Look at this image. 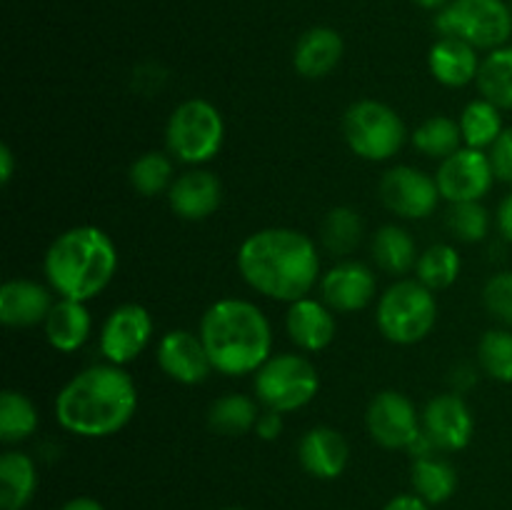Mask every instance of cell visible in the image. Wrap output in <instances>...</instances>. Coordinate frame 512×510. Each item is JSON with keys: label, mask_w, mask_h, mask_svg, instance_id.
I'll return each instance as SVG.
<instances>
[{"label": "cell", "mask_w": 512, "mask_h": 510, "mask_svg": "<svg viewBox=\"0 0 512 510\" xmlns=\"http://www.w3.org/2000/svg\"><path fill=\"white\" fill-rule=\"evenodd\" d=\"M238 270L255 293L295 303L320 280L318 245L295 228L255 230L240 243Z\"/></svg>", "instance_id": "6da1fadb"}, {"label": "cell", "mask_w": 512, "mask_h": 510, "mask_svg": "<svg viewBox=\"0 0 512 510\" xmlns=\"http://www.w3.org/2000/svg\"><path fill=\"white\" fill-rule=\"evenodd\" d=\"M138 410L135 380L120 365L103 363L75 373L55 395V420L80 438H110Z\"/></svg>", "instance_id": "7a4b0ae2"}, {"label": "cell", "mask_w": 512, "mask_h": 510, "mask_svg": "<svg viewBox=\"0 0 512 510\" xmlns=\"http://www.w3.org/2000/svg\"><path fill=\"white\" fill-rule=\"evenodd\" d=\"M200 340L213 370L240 378L258 373L273 355V328L263 310L243 298H223L200 318Z\"/></svg>", "instance_id": "3957f363"}, {"label": "cell", "mask_w": 512, "mask_h": 510, "mask_svg": "<svg viewBox=\"0 0 512 510\" xmlns=\"http://www.w3.org/2000/svg\"><path fill=\"white\" fill-rule=\"evenodd\" d=\"M45 278L60 298L88 303L103 293L118 270V248L98 225H75L45 250Z\"/></svg>", "instance_id": "277c9868"}, {"label": "cell", "mask_w": 512, "mask_h": 510, "mask_svg": "<svg viewBox=\"0 0 512 510\" xmlns=\"http://www.w3.org/2000/svg\"><path fill=\"white\" fill-rule=\"evenodd\" d=\"M375 323L390 343L415 345L438 323V300L418 278L398 280L380 295Z\"/></svg>", "instance_id": "5b68a950"}, {"label": "cell", "mask_w": 512, "mask_h": 510, "mask_svg": "<svg viewBox=\"0 0 512 510\" xmlns=\"http://www.w3.org/2000/svg\"><path fill=\"white\" fill-rule=\"evenodd\" d=\"M225 120L205 98L183 100L165 125V145L185 165L210 163L223 150Z\"/></svg>", "instance_id": "8992f818"}, {"label": "cell", "mask_w": 512, "mask_h": 510, "mask_svg": "<svg viewBox=\"0 0 512 510\" xmlns=\"http://www.w3.org/2000/svg\"><path fill=\"white\" fill-rule=\"evenodd\" d=\"M343 135L348 148L370 163L395 158L408 140V130L398 110L370 98L358 100L345 110Z\"/></svg>", "instance_id": "52a82bcc"}, {"label": "cell", "mask_w": 512, "mask_h": 510, "mask_svg": "<svg viewBox=\"0 0 512 510\" xmlns=\"http://www.w3.org/2000/svg\"><path fill=\"white\" fill-rule=\"evenodd\" d=\"M435 30L478 50L503 48L512 35V10L503 0H450L435 15Z\"/></svg>", "instance_id": "ba28073f"}, {"label": "cell", "mask_w": 512, "mask_h": 510, "mask_svg": "<svg viewBox=\"0 0 512 510\" xmlns=\"http://www.w3.org/2000/svg\"><path fill=\"white\" fill-rule=\"evenodd\" d=\"M255 398L275 413H293L313 403L320 390V375L305 355H270L258 373H253Z\"/></svg>", "instance_id": "9c48e42d"}, {"label": "cell", "mask_w": 512, "mask_h": 510, "mask_svg": "<svg viewBox=\"0 0 512 510\" xmlns=\"http://www.w3.org/2000/svg\"><path fill=\"white\" fill-rule=\"evenodd\" d=\"M423 415H418L413 400L400 390H380L368 405L365 425L368 433L380 448L388 450H408L410 443L420 435Z\"/></svg>", "instance_id": "30bf717a"}, {"label": "cell", "mask_w": 512, "mask_h": 510, "mask_svg": "<svg viewBox=\"0 0 512 510\" xmlns=\"http://www.w3.org/2000/svg\"><path fill=\"white\" fill-rule=\"evenodd\" d=\"M380 200L390 213L400 218L418 220L435 213L440 203L438 180L413 165H395L380 178Z\"/></svg>", "instance_id": "8fae6325"}, {"label": "cell", "mask_w": 512, "mask_h": 510, "mask_svg": "<svg viewBox=\"0 0 512 510\" xmlns=\"http://www.w3.org/2000/svg\"><path fill=\"white\" fill-rule=\"evenodd\" d=\"M153 338V318L140 303H123L105 318L100 328V353L105 363L128 365L148 348Z\"/></svg>", "instance_id": "7c38bea8"}, {"label": "cell", "mask_w": 512, "mask_h": 510, "mask_svg": "<svg viewBox=\"0 0 512 510\" xmlns=\"http://www.w3.org/2000/svg\"><path fill=\"white\" fill-rule=\"evenodd\" d=\"M438 188L443 200L453 203H473L485 198L495 183L490 155L478 148H460L450 158L440 160V168L435 173Z\"/></svg>", "instance_id": "4fadbf2b"}, {"label": "cell", "mask_w": 512, "mask_h": 510, "mask_svg": "<svg viewBox=\"0 0 512 510\" xmlns=\"http://www.w3.org/2000/svg\"><path fill=\"white\" fill-rule=\"evenodd\" d=\"M325 305L335 313H355L368 308L378 293V278L363 260L345 258L335 263L320 280Z\"/></svg>", "instance_id": "5bb4252c"}, {"label": "cell", "mask_w": 512, "mask_h": 510, "mask_svg": "<svg viewBox=\"0 0 512 510\" xmlns=\"http://www.w3.org/2000/svg\"><path fill=\"white\" fill-rule=\"evenodd\" d=\"M423 430L430 435L435 448L445 453L468 448L473 440L475 420L468 403L460 393H443L428 400L423 410Z\"/></svg>", "instance_id": "9a60e30c"}, {"label": "cell", "mask_w": 512, "mask_h": 510, "mask_svg": "<svg viewBox=\"0 0 512 510\" xmlns=\"http://www.w3.org/2000/svg\"><path fill=\"white\" fill-rule=\"evenodd\" d=\"M160 370L180 385H200L208 380L213 363L198 333L168 330L155 350Z\"/></svg>", "instance_id": "2e32d148"}, {"label": "cell", "mask_w": 512, "mask_h": 510, "mask_svg": "<svg viewBox=\"0 0 512 510\" xmlns=\"http://www.w3.org/2000/svg\"><path fill=\"white\" fill-rule=\"evenodd\" d=\"M168 203L178 218L205 220L223 203V183L210 170H188L168 188Z\"/></svg>", "instance_id": "e0dca14e"}, {"label": "cell", "mask_w": 512, "mask_h": 510, "mask_svg": "<svg viewBox=\"0 0 512 510\" xmlns=\"http://www.w3.org/2000/svg\"><path fill=\"white\" fill-rule=\"evenodd\" d=\"M298 458L305 473L320 480H335L345 473L350 460V445L340 430L330 425H315L300 438Z\"/></svg>", "instance_id": "ac0fdd59"}, {"label": "cell", "mask_w": 512, "mask_h": 510, "mask_svg": "<svg viewBox=\"0 0 512 510\" xmlns=\"http://www.w3.org/2000/svg\"><path fill=\"white\" fill-rule=\"evenodd\" d=\"M335 310L325 305V300L315 298H300L290 303L288 313H285V330H288L290 340L298 345L305 353H320L328 348L335 340Z\"/></svg>", "instance_id": "d6986e66"}, {"label": "cell", "mask_w": 512, "mask_h": 510, "mask_svg": "<svg viewBox=\"0 0 512 510\" xmlns=\"http://www.w3.org/2000/svg\"><path fill=\"white\" fill-rule=\"evenodd\" d=\"M53 303L50 290L35 280H5L0 288V320L8 328H33L45 323Z\"/></svg>", "instance_id": "ffe728a7"}, {"label": "cell", "mask_w": 512, "mask_h": 510, "mask_svg": "<svg viewBox=\"0 0 512 510\" xmlns=\"http://www.w3.org/2000/svg\"><path fill=\"white\" fill-rule=\"evenodd\" d=\"M343 35L328 25H318L300 35L293 50V68L303 78L318 80L333 73L338 63L343 60Z\"/></svg>", "instance_id": "44dd1931"}, {"label": "cell", "mask_w": 512, "mask_h": 510, "mask_svg": "<svg viewBox=\"0 0 512 510\" xmlns=\"http://www.w3.org/2000/svg\"><path fill=\"white\" fill-rule=\"evenodd\" d=\"M480 63L478 48L458 38H440L428 55L430 73L445 88H465L478 80Z\"/></svg>", "instance_id": "7402d4cb"}, {"label": "cell", "mask_w": 512, "mask_h": 510, "mask_svg": "<svg viewBox=\"0 0 512 510\" xmlns=\"http://www.w3.org/2000/svg\"><path fill=\"white\" fill-rule=\"evenodd\" d=\"M45 338L60 353H75L83 348L93 330V318H90L88 305L80 300L60 298L53 303L48 318L43 323Z\"/></svg>", "instance_id": "603a6c76"}, {"label": "cell", "mask_w": 512, "mask_h": 510, "mask_svg": "<svg viewBox=\"0 0 512 510\" xmlns=\"http://www.w3.org/2000/svg\"><path fill=\"white\" fill-rule=\"evenodd\" d=\"M38 490V468L28 453L8 450L0 455V508L23 510Z\"/></svg>", "instance_id": "cb8c5ba5"}, {"label": "cell", "mask_w": 512, "mask_h": 510, "mask_svg": "<svg viewBox=\"0 0 512 510\" xmlns=\"http://www.w3.org/2000/svg\"><path fill=\"white\" fill-rule=\"evenodd\" d=\"M370 250H373V260L378 263V268L390 275H405L418 265L420 258L413 235L400 225H383L375 230Z\"/></svg>", "instance_id": "d4e9b609"}, {"label": "cell", "mask_w": 512, "mask_h": 510, "mask_svg": "<svg viewBox=\"0 0 512 510\" xmlns=\"http://www.w3.org/2000/svg\"><path fill=\"white\" fill-rule=\"evenodd\" d=\"M410 483H413V493L420 495L425 503L440 505L453 498L458 490V470L438 455L418 458L413 460Z\"/></svg>", "instance_id": "484cf974"}, {"label": "cell", "mask_w": 512, "mask_h": 510, "mask_svg": "<svg viewBox=\"0 0 512 510\" xmlns=\"http://www.w3.org/2000/svg\"><path fill=\"white\" fill-rule=\"evenodd\" d=\"M478 90L500 110H512V45L490 50L480 63Z\"/></svg>", "instance_id": "4316f807"}, {"label": "cell", "mask_w": 512, "mask_h": 510, "mask_svg": "<svg viewBox=\"0 0 512 510\" xmlns=\"http://www.w3.org/2000/svg\"><path fill=\"white\" fill-rule=\"evenodd\" d=\"M458 123H460V133H463V143L468 145V148H478V150L490 148V145L500 138V133L505 130L500 108L485 98L470 100V103L465 105Z\"/></svg>", "instance_id": "83f0119b"}, {"label": "cell", "mask_w": 512, "mask_h": 510, "mask_svg": "<svg viewBox=\"0 0 512 510\" xmlns=\"http://www.w3.org/2000/svg\"><path fill=\"white\" fill-rule=\"evenodd\" d=\"M38 410L20 390H3L0 395V440L5 445L20 443L38 430Z\"/></svg>", "instance_id": "f1b7e54d"}, {"label": "cell", "mask_w": 512, "mask_h": 510, "mask_svg": "<svg viewBox=\"0 0 512 510\" xmlns=\"http://www.w3.org/2000/svg\"><path fill=\"white\" fill-rule=\"evenodd\" d=\"M415 150H420L428 158L445 160L453 153H458L463 148V133H460L458 120L448 118V115H433L425 123H420L418 128L410 135Z\"/></svg>", "instance_id": "f546056e"}, {"label": "cell", "mask_w": 512, "mask_h": 510, "mask_svg": "<svg viewBox=\"0 0 512 510\" xmlns=\"http://www.w3.org/2000/svg\"><path fill=\"white\" fill-rule=\"evenodd\" d=\"M258 403L248 395L228 393L223 398L215 400L208 410V425L215 433L223 435H240L255 430L258 423Z\"/></svg>", "instance_id": "4dcf8cb0"}, {"label": "cell", "mask_w": 512, "mask_h": 510, "mask_svg": "<svg viewBox=\"0 0 512 510\" xmlns=\"http://www.w3.org/2000/svg\"><path fill=\"white\" fill-rule=\"evenodd\" d=\"M320 240L333 255H350L363 240V218L350 205H338L328 210L320 223Z\"/></svg>", "instance_id": "1f68e13d"}, {"label": "cell", "mask_w": 512, "mask_h": 510, "mask_svg": "<svg viewBox=\"0 0 512 510\" xmlns=\"http://www.w3.org/2000/svg\"><path fill=\"white\" fill-rule=\"evenodd\" d=\"M460 268H463V260H460L458 250L450 243H435L420 253L415 275L425 288L435 293V290L450 288L460 278Z\"/></svg>", "instance_id": "d6a6232c"}, {"label": "cell", "mask_w": 512, "mask_h": 510, "mask_svg": "<svg viewBox=\"0 0 512 510\" xmlns=\"http://www.w3.org/2000/svg\"><path fill=\"white\" fill-rule=\"evenodd\" d=\"M128 180L135 193L153 198V195L163 193L165 188L173 185V163L165 153L150 150V153H143L140 158L133 160L128 170Z\"/></svg>", "instance_id": "836d02e7"}, {"label": "cell", "mask_w": 512, "mask_h": 510, "mask_svg": "<svg viewBox=\"0 0 512 510\" xmlns=\"http://www.w3.org/2000/svg\"><path fill=\"white\" fill-rule=\"evenodd\" d=\"M478 360L490 378L512 383V330H488L478 343Z\"/></svg>", "instance_id": "e575fe53"}, {"label": "cell", "mask_w": 512, "mask_h": 510, "mask_svg": "<svg viewBox=\"0 0 512 510\" xmlns=\"http://www.w3.org/2000/svg\"><path fill=\"white\" fill-rule=\"evenodd\" d=\"M448 230L463 243H480L490 230V213L480 200L453 203L448 210Z\"/></svg>", "instance_id": "d590c367"}, {"label": "cell", "mask_w": 512, "mask_h": 510, "mask_svg": "<svg viewBox=\"0 0 512 510\" xmlns=\"http://www.w3.org/2000/svg\"><path fill=\"white\" fill-rule=\"evenodd\" d=\"M483 303L495 320L512 328V270L493 275L485 283Z\"/></svg>", "instance_id": "8d00e7d4"}, {"label": "cell", "mask_w": 512, "mask_h": 510, "mask_svg": "<svg viewBox=\"0 0 512 510\" xmlns=\"http://www.w3.org/2000/svg\"><path fill=\"white\" fill-rule=\"evenodd\" d=\"M490 165H493L495 180L512 185V128H505L500 138L490 145Z\"/></svg>", "instance_id": "74e56055"}, {"label": "cell", "mask_w": 512, "mask_h": 510, "mask_svg": "<svg viewBox=\"0 0 512 510\" xmlns=\"http://www.w3.org/2000/svg\"><path fill=\"white\" fill-rule=\"evenodd\" d=\"M283 413H275V410H268V413H263L258 418V423H255V435H258L260 440H275L280 433H283Z\"/></svg>", "instance_id": "f35d334b"}, {"label": "cell", "mask_w": 512, "mask_h": 510, "mask_svg": "<svg viewBox=\"0 0 512 510\" xmlns=\"http://www.w3.org/2000/svg\"><path fill=\"white\" fill-rule=\"evenodd\" d=\"M383 510H433L430 503H425L420 495L415 493H403V495H395L393 500H388Z\"/></svg>", "instance_id": "ab89813d"}, {"label": "cell", "mask_w": 512, "mask_h": 510, "mask_svg": "<svg viewBox=\"0 0 512 510\" xmlns=\"http://www.w3.org/2000/svg\"><path fill=\"white\" fill-rule=\"evenodd\" d=\"M453 385H455V393H465L468 388H473L475 380H478V375H475V368L473 365H458V368L453 370Z\"/></svg>", "instance_id": "60d3db41"}, {"label": "cell", "mask_w": 512, "mask_h": 510, "mask_svg": "<svg viewBox=\"0 0 512 510\" xmlns=\"http://www.w3.org/2000/svg\"><path fill=\"white\" fill-rule=\"evenodd\" d=\"M498 228H500V233H503V238L510 240V243H512V193L505 195V200L500 203Z\"/></svg>", "instance_id": "b9f144b4"}, {"label": "cell", "mask_w": 512, "mask_h": 510, "mask_svg": "<svg viewBox=\"0 0 512 510\" xmlns=\"http://www.w3.org/2000/svg\"><path fill=\"white\" fill-rule=\"evenodd\" d=\"M15 173V155L10 150V145H0V183L8 185L13 180Z\"/></svg>", "instance_id": "7bdbcfd3"}, {"label": "cell", "mask_w": 512, "mask_h": 510, "mask_svg": "<svg viewBox=\"0 0 512 510\" xmlns=\"http://www.w3.org/2000/svg\"><path fill=\"white\" fill-rule=\"evenodd\" d=\"M60 510H105V508L95 498H88V495H80V498L68 500V503H65Z\"/></svg>", "instance_id": "ee69618b"}, {"label": "cell", "mask_w": 512, "mask_h": 510, "mask_svg": "<svg viewBox=\"0 0 512 510\" xmlns=\"http://www.w3.org/2000/svg\"><path fill=\"white\" fill-rule=\"evenodd\" d=\"M415 3H418L420 8L435 10V8H440V5H448V0H415Z\"/></svg>", "instance_id": "f6af8a7d"}, {"label": "cell", "mask_w": 512, "mask_h": 510, "mask_svg": "<svg viewBox=\"0 0 512 510\" xmlns=\"http://www.w3.org/2000/svg\"><path fill=\"white\" fill-rule=\"evenodd\" d=\"M223 510H243V508H223Z\"/></svg>", "instance_id": "bcb514c9"}, {"label": "cell", "mask_w": 512, "mask_h": 510, "mask_svg": "<svg viewBox=\"0 0 512 510\" xmlns=\"http://www.w3.org/2000/svg\"><path fill=\"white\" fill-rule=\"evenodd\" d=\"M510 10H512V0H510Z\"/></svg>", "instance_id": "7dc6e473"}]
</instances>
